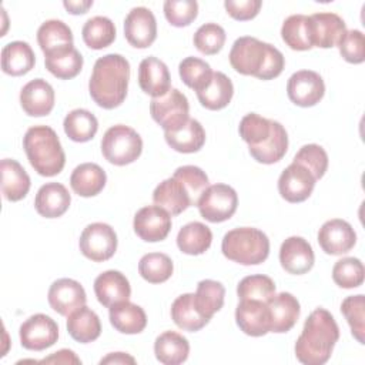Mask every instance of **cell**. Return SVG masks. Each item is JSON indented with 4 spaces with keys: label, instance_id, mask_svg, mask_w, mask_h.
I'll use <instances>...</instances> for the list:
<instances>
[{
    "label": "cell",
    "instance_id": "obj_1",
    "mask_svg": "<svg viewBox=\"0 0 365 365\" xmlns=\"http://www.w3.org/2000/svg\"><path fill=\"white\" fill-rule=\"evenodd\" d=\"M338 339L339 328L335 318L325 308H317L307 318L295 342V356L305 365H322L331 358Z\"/></svg>",
    "mask_w": 365,
    "mask_h": 365
},
{
    "label": "cell",
    "instance_id": "obj_2",
    "mask_svg": "<svg viewBox=\"0 0 365 365\" xmlns=\"http://www.w3.org/2000/svg\"><path fill=\"white\" fill-rule=\"evenodd\" d=\"M130 63L121 54H106L93 67L88 91L97 106L111 110L118 107L127 96Z\"/></svg>",
    "mask_w": 365,
    "mask_h": 365
},
{
    "label": "cell",
    "instance_id": "obj_3",
    "mask_svg": "<svg viewBox=\"0 0 365 365\" xmlns=\"http://www.w3.org/2000/svg\"><path fill=\"white\" fill-rule=\"evenodd\" d=\"M230 64L240 74L272 80L282 73L285 60L277 47L255 37L244 36L234 41L230 51Z\"/></svg>",
    "mask_w": 365,
    "mask_h": 365
},
{
    "label": "cell",
    "instance_id": "obj_4",
    "mask_svg": "<svg viewBox=\"0 0 365 365\" xmlns=\"http://www.w3.org/2000/svg\"><path fill=\"white\" fill-rule=\"evenodd\" d=\"M23 148L30 165L40 175L53 177L64 168V150L58 135L48 125L30 127L23 137Z\"/></svg>",
    "mask_w": 365,
    "mask_h": 365
},
{
    "label": "cell",
    "instance_id": "obj_5",
    "mask_svg": "<svg viewBox=\"0 0 365 365\" xmlns=\"http://www.w3.org/2000/svg\"><path fill=\"white\" fill-rule=\"evenodd\" d=\"M221 251L225 258L234 262L242 265H257L268 258L269 240L258 228H234L224 235Z\"/></svg>",
    "mask_w": 365,
    "mask_h": 365
},
{
    "label": "cell",
    "instance_id": "obj_6",
    "mask_svg": "<svg viewBox=\"0 0 365 365\" xmlns=\"http://www.w3.org/2000/svg\"><path fill=\"white\" fill-rule=\"evenodd\" d=\"M143 151L140 134L124 124L110 127L101 140V153L104 158L114 165H127L134 163Z\"/></svg>",
    "mask_w": 365,
    "mask_h": 365
},
{
    "label": "cell",
    "instance_id": "obj_7",
    "mask_svg": "<svg viewBox=\"0 0 365 365\" xmlns=\"http://www.w3.org/2000/svg\"><path fill=\"white\" fill-rule=\"evenodd\" d=\"M238 195L227 184L208 185L201 194L197 207L202 218L210 222H222L230 220L237 211Z\"/></svg>",
    "mask_w": 365,
    "mask_h": 365
},
{
    "label": "cell",
    "instance_id": "obj_8",
    "mask_svg": "<svg viewBox=\"0 0 365 365\" xmlns=\"http://www.w3.org/2000/svg\"><path fill=\"white\" fill-rule=\"evenodd\" d=\"M188 111L190 104L187 97L177 88H171L167 94L155 97L150 103L151 117L164 131H173L182 125L190 118Z\"/></svg>",
    "mask_w": 365,
    "mask_h": 365
},
{
    "label": "cell",
    "instance_id": "obj_9",
    "mask_svg": "<svg viewBox=\"0 0 365 365\" xmlns=\"http://www.w3.org/2000/svg\"><path fill=\"white\" fill-rule=\"evenodd\" d=\"M80 251L94 262L110 259L117 250V234L104 222H93L87 225L80 235Z\"/></svg>",
    "mask_w": 365,
    "mask_h": 365
},
{
    "label": "cell",
    "instance_id": "obj_10",
    "mask_svg": "<svg viewBox=\"0 0 365 365\" xmlns=\"http://www.w3.org/2000/svg\"><path fill=\"white\" fill-rule=\"evenodd\" d=\"M58 327L46 314H34L20 325L21 346L29 351H43L57 342Z\"/></svg>",
    "mask_w": 365,
    "mask_h": 365
},
{
    "label": "cell",
    "instance_id": "obj_11",
    "mask_svg": "<svg viewBox=\"0 0 365 365\" xmlns=\"http://www.w3.org/2000/svg\"><path fill=\"white\" fill-rule=\"evenodd\" d=\"M287 93L295 106L312 107L322 100L325 94V84L317 71L299 70L289 77Z\"/></svg>",
    "mask_w": 365,
    "mask_h": 365
},
{
    "label": "cell",
    "instance_id": "obj_12",
    "mask_svg": "<svg viewBox=\"0 0 365 365\" xmlns=\"http://www.w3.org/2000/svg\"><path fill=\"white\" fill-rule=\"evenodd\" d=\"M135 234L147 241H163L171 230V215L160 205H147L137 211L133 222Z\"/></svg>",
    "mask_w": 365,
    "mask_h": 365
},
{
    "label": "cell",
    "instance_id": "obj_13",
    "mask_svg": "<svg viewBox=\"0 0 365 365\" xmlns=\"http://www.w3.org/2000/svg\"><path fill=\"white\" fill-rule=\"evenodd\" d=\"M315 181L314 175L304 165L291 163L278 178V191L288 202H302L311 195Z\"/></svg>",
    "mask_w": 365,
    "mask_h": 365
},
{
    "label": "cell",
    "instance_id": "obj_14",
    "mask_svg": "<svg viewBox=\"0 0 365 365\" xmlns=\"http://www.w3.org/2000/svg\"><path fill=\"white\" fill-rule=\"evenodd\" d=\"M124 36L137 48L150 47L157 37V21L147 7H134L124 20Z\"/></svg>",
    "mask_w": 365,
    "mask_h": 365
},
{
    "label": "cell",
    "instance_id": "obj_15",
    "mask_svg": "<svg viewBox=\"0 0 365 365\" xmlns=\"http://www.w3.org/2000/svg\"><path fill=\"white\" fill-rule=\"evenodd\" d=\"M235 321L240 329L250 336H262L271 331L268 305L259 299H240Z\"/></svg>",
    "mask_w": 365,
    "mask_h": 365
},
{
    "label": "cell",
    "instance_id": "obj_16",
    "mask_svg": "<svg viewBox=\"0 0 365 365\" xmlns=\"http://www.w3.org/2000/svg\"><path fill=\"white\" fill-rule=\"evenodd\" d=\"M318 242L324 252L329 255H342L354 248L356 234L349 222L334 218L324 222L319 228Z\"/></svg>",
    "mask_w": 365,
    "mask_h": 365
},
{
    "label": "cell",
    "instance_id": "obj_17",
    "mask_svg": "<svg viewBox=\"0 0 365 365\" xmlns=\"http://www.w3.org/2000/svg\"><path fill=\"white\" fill-rule=\"evenodd\" d=\"M47 299L57 314L68 317L73 311L86 305L87 295L80 282L71 278H60L50 285Z\"/></svg>",
    "mask_w": 365,
    "mask_h": 365
},
{
    "label": "cell",
    "instance_id": "obj_18",
    "mask_svg": "<svg viewBox=\"0 0 365 365\" xmlns=\"http://www.w3.org/2000/svg\"><path fill=\"white\" fill-rule=\"evenodd\" d=\"M315 255L311 244L302 237L287 238L279 248V262L282 268L294 275H302L314 267Z\"/></svg>",
    "mask_w": 365,
    "mask_h": 365
},
{
    "label": "cell",
    "instance_id": "obj_19",
    "mask_svg": "<svg viewBox=\"0 0 365 365\" xmlns=\"http://www.w3.org/2000/svg\"><path fill=\"white\" fill-rule=\"evenodd\" d=\"M154 204L163 207L170 215H178L188 207L195 205L184 182L177 177H170L160 182L153 192Z\"/></svg>",
    "mask_w": 365,
    "mask_h": 365
},
{
    "label": "cell",
    "instance_id": "obj_20",
    "mask_svg": "<svg viewBox=\"0 0 365 365\" xmlns=\"http://www.w3.org/2000/svg\"><path fill=\"white\" fill-rule=\"evenodd\" d=\"M20 104L31 117L47 115L54 107V90L46 80L34 78L21 88Z\"/></svg>",
    "mask_w": 365,
    "mask_h": 365
},
{
    "label": "cell",
    "instance_id": "obj_21",
    "mask_svg": "<svg viewBox=\"0 0 365 365\" xmlns=\"http://www.w3.org/2000/svg\"><path fill=\"white\" fill-rule=\"evenodd\" d=\"M138 84L141 90L153 98L161 97L171 90L168 67L157 57H147L138 67Z\"/></svg>",
    "mask_w": 365,
    "mask_h": 365
},
{
    "label": "cell",
    "instance_id": "obj_22",
    "mask_svg": "<svg viewBox=\"0 0 365 365\" xmlns=\"http://www.w3.org/2000/svg\"><path fill=\"white\" fill-rule=\"evenodd\" d=\"M94 292L98 302L110 308L118 302L128 301L131 295V287L124 274L120 271L108 269L96 278Z\"/></svg>",
    "mask_w": 365,
    "mask_h": 365
},
{
    "label": "cell",
    "instance_id": "obj_23",
    "mask_svg": "<svg viewBox=\"0 0 365 365\" xmlns=\"http://www.w3.org/2000/svg\"><path fill=\"white\" fill-rule=\"evenodd\" d=\"M269 317H271V331L269 332H288L299 318V302L289 292L275 294L267 301Z\"/></svg>",
    "mask_w": 365,
    "mask_h": 365
},
{
    "label": "cell",
    "instance_id": "obj_24",
    "mask_svg": "<svg viewBox=\"0 0 365 365\" xmlns=\"http://www.w3.org/2000/svg\"><path fill=\"white\" fill-rule=\"evenodd\" d=\"M312 44L321 48H331L338 44L346 31L345 21L335 13H315L309 16Z\"/></svg>",
    "mask_w": 365,
    "mask_h": 365
},
{
    "label": "cell",
    "instance_id": "obj_25",
    "mask_svg": "<svg viewBox=\"0 0 365 365\" xmlns=\"http://www.w3.org/2000/svg\"><path fill=\"white\" fill-rule=\"evenodd\" d=\"M71 197L60 182H47L40 187L34 198L36 211L46 218L61 217L70 207Z\"/></svg>",
    "mask_w": 365,
    "mask_h": 365
},
{
    "label": "cell",
    "instance_id": "obj_26",
    "mask_svg": "<svg viewBox=\"0 0 365 365\" xmlns=\"http://www.w3.org/2000/svg\"><path fill=\"white\" fill-rule=\"evenodd\" d=\"M83 56L73 46H64L44 54L46 68L57 78L70 80L76 77L83 68Z\"/></svg>",
    "mask_w": 365,
    "mask_h": 365
},
{
    "label": "cell",
    "instance_id": "obj_27",
    "mask_svg": "<svg viewBox=\"0 0 365 365\" xmlns=\"http://www.w3.org/2000/svg\"><path fill=\"white\" fill-rule=\"evenodd\" d=\"M164 138L173 150L190 154L197 153L202 148L205 143V131L200 121L188 118L178 128L173 131H164Z\"/></svg>",
    "mask_w": 365,
    "mask_h": 365
},
{
    "label": "cell",
    "instance_id": "obj_28",
    "mask_svg": "<svg viewBox=\"0 0 365 365\" xmlns=\"http://www.w3.org/2000/svg\"><path fill=\"white\" fill-rule=\"evenodd\" d=\"M0 170L4 198L9 201L23 200L30 190V177L23 165L13 158H4L0 163Z\"/></svg>",
    "mask_w": 365,
    "mask_h": 365
},
{
    "label": "cell",
    "instance_id": "obj_29",
    "mask_svg": "<svg viewBox=\"0 0 365 365\" xmlns=\"http://www.w3.org/2000/svg\"><path fill=\"white\" fill-rule=\"evenodd\" d=\"M34 51L26 41L7 43L1 50V68L9 76H24L34 67Z\"/></svg>",
    "mask_w": 365,
    "mask_h": 365
},
{
    "label": "cell",
    "instance_id": "obj_30",
    "mask_svg": "<svg viewBox=\"0 0 365 365\" xmlns=\"http://www.w3.org/2000/svg\"><path fill=\"white\" fill-rule=\"evenodd\" d=\"M106 171L94 163H83L77 165L70 177L73 191L81 197H94L106 185Z\"/></svg>",
    "mask_w": 365,
    "mask_h": 365
},
{
    "label": "cell",
    "instance_id": "obj_31",
    "mask_svg": "<svg viewBox=\"0 0 365 365\" xmlns=\"http://www.w3.org/2000/svg\"><path fill=\"white\" fill-rule=\"evenodd\" d=\"M110 322L121 334H140L147 325V315L141 307L130 301L110 307Z\"/></svg>",
    "mask_w": 365,
    "mask_h": 365
},
{
    "label": "cell",
    "instance_id": "obj_32",
    "mask_svg": "<svg viewBox=\"0 0 365 365\" xmlns=\"http://www.w3.org/2000/svg\"><path fill=\"white\" fill-rule=\"evenodd\" d=\"M67 331L74 341L88 344L100 336L101 322L94 311L83 305L67 317Z\"/></svg>",
    "mask_w": 365,
    "mask_h": 365
},
{
    "label": "cell",
    "instance_id": "obj_33",
    "mask_svg": "<svg viewBox=\"0 0 365 365\" xmlns=\"http://www.w3.org/2000/svg\"><path fill=\"white\" fill-rule=\"evenodd\" d=\"M154 354L155 358L164 365H178L187 361L190 344L181 334L165 331L155 338Z\"/></svg>",
    "mask_w": 365,
    "mask_h": 365
},
{
    "label": "cell",
    "instance_id": "obj_34",
    "mask_svg": "<svg viewBox=\"0 0 365 365\" xmlns=\"http://www.w3.org/2000/svg\"><path fill=\"white\" fill-rule=\"evenodd\" d=\"M171 318L178 328L188 332L200 331L210 322V319L198 311L194 294H182L174 299L171 305Z\"/></svg>",
    "mask_w": 365,
    "mask_h": 365
},
{
    "label": "cell",
    "instance_id": "obj_35",
    "mask_svg": "<svg viewBox=\"0 0 365 365\" xmlns=\"http://www.w3.org/2000/svg\"><path fill=\"white\" fill-rule=\"evenodd\" d=\"M232 81L221 71H214L211 81L201 91L197 93L198 101L208 110H221L227 107L232 98Z\"/></svg>",
    "mask_w": 365,
    "mask_h": 365
},
{
    "label": "cell",
    "instance_id": "obj_36",
    "mask_svg": "<svg viewBox=\"0 0 365 365\" xmlns=\"http://www.w3.org/2000/svg\"><path fill=\"white\" fill-rule=\"evenodd\" d=\"M281 37L285 44L298 51H305L314 47L309 16L292 14L285 19L281 27Z\"/></svg>",
    "mask_w": 365,
    "mask_h": 365
},
{
    "label": "cell",
    "instance_id": "obj_37",
    "mask_svg": "<svg viewBox=\"0 0 365 365\" xmlns=\"http://www.w3.org/2000/svg\"><path fill=\"white\" fill-rule=\"evenodd\" d=\"M287 150H288L287 131L278 121H274L272 130L268 138L257 147H250V154L258 163L274 164L285 155Z\"/></svg>",
    "mask_w": 365,
    "mask_h": 365
},
{
    "label": "cell",
    "instance_id": "obj_38",
    "mask_svg": "<svg viewBox=\"0 0 365 365\" xmlns=\"http://www.w3.org/2000/svg\"><path fill=\"white\" fill-rule=\"evenodd\" d=\"M212 241L211 230L198 221L185 224L177 235V245L181 252L188 255H200L205 252Z\"/></svg>",
    "mask_w": 365,
    "mask_h": 365
},
{
    "label": "cell",
    "instance_id": "obj_39",
    "mask_svg": "<svg viewBox=\"0 0 365 365\" xmlns=\"http://www.w3.org/2000/svg\"><path fill=\"white\" fill-rule=\"evenodd\" d=\"M63 127L70 140L76 143H86L96 135L98 130V121L96 115L88 110L76 108L66 115Z\"/></svg>",
    "mask_w": 365,
    "mask_h": 365
},
{
    "label": "cell",
    "instance_id": "obj_40",
    "mask_svg": "<svg viewBox=\"0 0 365 365\" xmlns=\"http://www.w3.org/2000/svg\"><path fill=\"white\" fill-rule=\"evenodd\" d=\"M81 34L87 47L101 50L115 40V26L108 17L96 16L84 23Z\"/></svg>",
    "mask_w": 365,
    "mask_h": 365
},
{
    "label": "cell",
    "instance_id": "obj_41",
    "mask_svg": "<svg viewBox=\"0 0 365 365\" xmlns=\"http://www.w3.org/2000/svg\"><path fill=\"white\" fill-rule=\"evenodd\" d=\"M225 288L221 282L214 279H202L197 285V292L194 294V301L198 311L208 319L220 311L224 305Z\"/></svg>",
    "mask_w": 365,
    "mask_h": 365
},
{
    "label": "cell",
    "instance_id": "obj_42",
    "mask_svg": "<svg viewBox=\"0 0 365 365\" xmlns=\"http://www.w3.org/2000/svg\"><path fill=\"white\" fill-rule=\"evenodd\" d=\"M37 43L44 54L73 44L71 29L61 20H47L37 30Z\"/></svg>",
    "mask_w": 365,
    "mask_h": 365
},
{
    "label": "cell",
    "instance_id": "obj_43",
    "mask_svg": "<svg viewBox=\"0 0 365 365\" xmlns=\"http://www.w3.org/2000/svg\"><path fill=\"white\" fill-rule=\"evenodd\" d=\"M173 261L167 254L148 252L138 262L140 275L151 284H161L173 275Z\"/></svg>",
    "mask_w": 365,
    "mask_h": 365
},
{
    "label": "cell",
    "instance_id": "obj_44",
    "mask_svg": "<svg viewBox=\"0 0 365 365\" xmlns=\"http://www.w3.org/2000/svg\"><path fill=\"white\" fill-rule=\"evenodd\" d=\"M178 73L182 83L198 93L211 81L214 71L207 61L198 57H187L180 63Z\"/></svg>",
    "mask_w": 365,
    "mask_h": 365
},
{
    "label": "cell",
    "instance_id": "obj_45",
    "mask_svg": "<svg viewBox=\"0 0 365 365\" xmlns=\"http://www.w3.org/2000/svg\"><path fill=\"white\" fill-rule=\"evenodd\" d=\"M365 277L364 264L354 257H345L335 262L332 268V279L341 288H356L362 285Z\"/></svg>",
    "mask_w": 365,
    "mask_h": 365
},
{
    "label": "cell",
    "instance_id": "obj_46",
    "mask_svg": "<svg viewBox=\"0 0 365 365\" xmlns=\"http://www.w3.org/2000/svg\"><path fill=\"white\" fill-rule=\"evenodd\" d=\"M240 299H259L267 302L275 295L274 281L262 274L248 275L242 278L237 287Z\"/></svg>",
    "mask_w": 365,
    "mask_h": 365
},
{
    "label": "cell",
    "instance_id": "obj_47",
    "mask_svg": "<svg viewBox=\"0 0 365 365\" xmlns=\"http://www.w3.org/2000/svg\"><path fill=\"white\" fill-rule=\"evenodd\" d=\"M272 124L274 120H268L255 113H250L242 117L238 131L248 147H257L268 138L272 130Z\"/></svg>",
    "mask_w": 365,
    "mask_h": 365
},
{
    "label": "cell",
    "instance_id": "obj_48",
    "mask_svg": "<svg viewBox=\"0 0 365 365\" xmlns=\"http://www.w3.org/2000/svg\"><path fill=\"white\" fill-rule=\"evenodd\" d=\"M364 309H365V299H364L362 294L346 297L341 304V312L346 318V321L351 327V332L359 344H364V341H365V338H364V335H365Z\"/></svg>",
    "mask_w": 365,
    "mask_h": 365
},
{
    "label": "cell",
    "instance_id": "obj_49",
    "mask_svg": "<svg viewBox=\"0 0 365 365\" xmlns=\"http://www.w3.org/2000/svg\"><path fill=\"white\" fill-rule=\"evenodd\" d=\"M225 30L217 23H205L194 34V46L202 54H217L225 43Z\"/></svg>",
    "mask_w": 365,
    "mask_h": 365
},
{
    "label": "cell",
    "instance_id": "obj_50",
    "mask_svg": "<svg viewBox=\"0 0 365 365\" xmlns=\"http://www.w3.org/2000/svg\"><path fill=\"white\" fill-rule=\"evenodd\" d=\"M292 163L304 165L314 175L315 180H319L324 177L328 168V154L318 144H307L299 148Z\"/></svg>",
    "mask_w": 365,
    "mask_h": 365
},
{
    "label": "cell",
    "instance_id": "obj_51",
    "mask_svg": "<svg viewBox=\"0 0 365 365\" xmlns=\"http://www.w3.org/2000/svg\"><path fill=\"white\" fill-rule=\"evenodd\" d=\"M164 14L171 26L185 27L191 24L198 14V3L194 0H167Z\"/></svg>",
    "mask_w": 365,
    "mask_h": 365
},
{
    "label": "cell",
    "instance_id": "obj_52",
    "mask_svg": "<svg viewBox=\"0 0 365 365\" xmlns=\"http://www.w3.org/2000/svg\"><path fill=\"white\" fill-rule=\"evenodd\" d=\"M338 48L345 61L361 64L365 60V38L359 30H346L338 41Z\"/></svg>",
    "mask_w": 365,
    "mask_h": 365
},
{
    "label": "cell",
    "instance_id": "obj_53",
    "mask_svg": "<svg viewBox=\"0 0 365 365\" xmlns=\"http://www.w3.org/2000/svg\"><path fill=\"white\" fill-rule=\"evenodd\" d=\"M173 175L180 178L184 182V185L187 187L188 192L191 194V198H192L194 204L197 205L201 194L208 187V177H207V174L200 167L182 165V167H178L174 171Z\"/></svg>",
    "mask_w": 365,
    "mask_h": 365
},
{
    "label": "cell",
    "instance_id": "obj_54",
    "mask_svg": "<svg viewBox=\"0 0 365 365\" xmlns=\"http://www.w3.org/2000/svg\"><path fill=\"white\" fill-rule=\"evenodd\" d=\"M262 6L261 0H227L224 7L227 13L235 20H251L254 19Z\"/></svg>",
    "mask_w": 365,
    "mask_h": 365
},
{
    "label": "cell",
    "instance_id": "obj_55",
    "mask_svg": "<svg viewBox=\"0 0 365 365\" xmlns=\"http://www.w3.org/2000/svg\"><path fill=\"white\" fill-rule=\"evenodd\" d=\"M38 362L40 364H81L80 358L70 349H60Z\"/></svg>",
    "mask_w": 365,
    "mask_h": 365
},
{
    "label": "cell",
    "instance_id": "obj_56",
    "mask_svg": "<svg viewBox=\"0 0 365 365\" xmlns=\"http://www.w3.org/2000/svg\"><path fill=\"white\" fill-rule=\"evenodd\" d=\"M63 6L71 14H84L93 6V0H80V1H64Z\"/></svg>",
    "mask_w": 365,
    "mask_h": 365
},
{
    "label": "cell",
    "instance_id": "obj_57",
    "mask_svg": "<svg viewBox=\"0 0 365 365\" xmlns=\"http://www.w3.org/2000/svg\"><path fill=\"white\" fill-rule=\"evenodd\" d=\"M100 364H135V359L124 352H111L107 356H104Z\"/></svg>",
    "mask_w": 365,
    "mask_h": 365
}]
</instances>
